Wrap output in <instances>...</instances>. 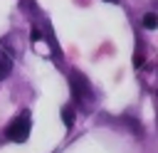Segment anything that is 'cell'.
<instances>
[{"label":"cell","mask_w":158,"mask_h":153,"mask_svg":"<svg viewBox=\"0 0 158 153\" xmlns=\"http://www.w3.org/2000/svg\"><path fill=\"white\" fill-rule=\"evenodd\" d=\"M143 27L146 30H156L158 27V15L156 12H146L143 15Z\"/></svg>","instance_id":"cell-4"},{"label":"cell","mask_w":158,"mask_h":153,"mask_svg":"<svg viewBox=\"0 0 158 153\" xmlns=\"http://www.w3.org/2000/svg\"><path fill=\"white\" fill-rule=\"evenodd\" d=\"M109 2H118V0H109Z\"/></svg>","instance_id":"cell-8"},{"label":"cell","mask_w":158,"mask_h":153,"mask_svg":"<svg viewBox=\"0 0 158 153\" xmlns=\"http://www.w3.org/2000/svg\"><path fill=\"white\" fill-rule=\"evenodd\" d=\"M62 118H64V123L72 128V126H74V118H77V114H74V106H64V109H62Z\"/></svg>","instance_id":"cell-5"},{"label":"cell","mask_w":158,"mask_h":153,"mask_svg":"<svg viewBox=\"0 0 158 153\" xmlns=\"http://www.w3.org/2000/svg\"><path fill=\"white\" fill-rule=\"evenodd\" d=\"M69 86H72V94H74V99L79 101V104H91L94 101V91H91V86H89V81H86V76L81 74V72H69Z\"/></svg>","instance_id":"cell-1"},{"label":"cell","mask_w":158,"mask_h":153,"mask_svg":"<svg viewBox=\"0 0 158 153\" xmlns=\"http://www.w3.org/2000/svg\"><path fill=\"white\" fill-rule=\"evenodd\" d=\"M143 59H146V57H143V52H136V54H133V67H136V69H138V67H143Z\"/></svg>","instance_id":"cell-6"},{"label":"cell","mask_w":158,"mask_h":153,"mask_svg":"<svg viewBox=\"0 0 158 153\" xmlns=\"http://www.w3.org/2000/svg\"><path fill=\"white\" fill-rule=\"evenodd\" d=\"M5 136H7L10 141H15V143L27 141V136H30V114L22 111L20 116H15V118L5 126Z\"/></svg>","instance_id":"cell-2"},{"label":"cell","mask_w":158,"mask_h":153,"mask_svg":"<svg viewBox=\"0 0 158 153\" xmlns=\"http://www.w3.org/2000/svg\"><path fill=\"white\" fill-rule=\"evenodd\" d=\"M10 72H12V59L5 52H0V79H5Z\"/></svg>","instance_id":"cell-3"},{"label":"cell","mask_w":158,"mask_h":153,"mask_svg":"<svg viewBox=\"0 0 158 153\" xmlns=\"http://www.w3.org/2000/svg\"><path fill=\"white\" fill-rule=\"evenodd\" d=\"M37 39H42V32L35 27V30H32V42H37Z\"/></svg>","instance_id":"cell-7"}]
</instances>
